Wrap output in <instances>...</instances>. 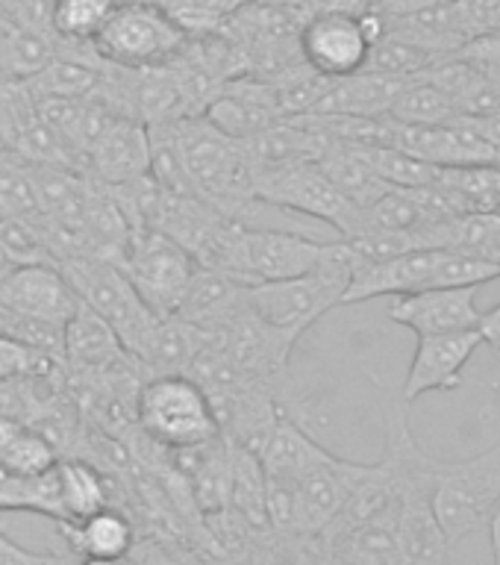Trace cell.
<instances>
[{"instance_id": "6da1fadb", "label": "cell", "mask_w": 500, "mask_h": 565, "mask_svg": "<svg viewBox=\"0 0 500 565\" xmlns=\"http://www.w3.org/2000/svg\"><path fill=\"white\" fill-rule=\"evenodd\" d=\"M171 130H174L177 148H180L194 194L230 218L251 227L247 210L259 198H256L254 171H251L245 141L221 132L206 115L177 118L171 121Z\"/></svg>"}, {"instance_id": "7a4b0ae2", "label": "cell", "mask_w": 500, "mask_h": 565, "mask_svg": "<svg viewBox=\"0 0 500 565\" xmlns=\"http://www.w3.org/2000/svg\"><path fill=\"white\" fill-rule=\"evenodd\" d=\"M353 250L344 238H333L327 256L309 274L289 280H268L247 286V303L256 316L298 342L318 318L344 303L353 280Z\"/></svg>"}, {"instance_id": "3957f363", "label": "cell", "mask_w": 500, "mask_h": 565, "mask_svg": "<svg viewBox=\"0 0 500 565\" xmlns=\"http://www.w3.org/2000/svg\"><path fill=\"white\" fill-rule=\"evenodd\" d=\"M136 427L162 450H189L221 439L210 395L189 374H157L139 388Z\"/></svg>"}, {"instance_id": "277c9868", "label": "cell", "mask_w": 500, "mask_h": 565, "mask_svg": "<svg viewBox=\"0 0 500 565\" xmlns=\"http://www.w3.org/2000/svg\"><path fill=\"white\" fill-rule=\"evenodd\" d=\"M500 510V441L483 454L433 466V512L450 551L489 530Z\"/></svg>"}, {"instance_id": "5b68a950", "label": "cell", "mask_w": 500, "mask_h": 565, "mask_svg": "<svg viewBox=\"0 0 500 565\" xmlns=\"http://www.w3.org/2000/svg\"><path fill=\"white\" fill-rule=\"evenodd\" d=\"M92 47L115 68H157L189 47V30L159 0H118Z\"/></svg>"}, {"instance_id": "8992f818", "label": "cell", "mask_w": 500, "mask_h": 565, "mask_svg": "<svg viewBox=\"0 0 500 565\" xmlns=\"http://www.w3.org/2000/svg\"><path fill=\"white\" fill-rule=\"evenodd\" d=\"M60 268L71 280V286L77 289L79 300L113 324L115 333L121 335L124 348L130 353L139 351L141 342L148 339V333L162 316H157L141 300L121 265L109 256L77 254L65 256Z\"/></svg>"}, {"instance_id": "52a82bcc", "label": "cell", "mask_w": 500, "mask_h": 565, "mask_svg": "<svg viewBox=\"0 0 500 565\" xmlns=\"http://www.w3.org/2000/svg\"><path fill=\"white\" fill-rule=\"evenodd\" d=\"M118 265L157 316H177L198 274V259L157 227L132 230Z\"/></svg>"}, {"instance_id": "ba28073f", "label": "cell", "mask_w": 500, "mask_h": 565, "mask_svg": "<svg viewBox=\"0 0 500 565\" xmlns=\"http://www.w3.org/2000/svg\"><path fill=\"white\" fill-rule=\"evenodd\" d=\"M256 198L268 206H277L291 215H309L325 221L339 233V238H353L362 233V210L348 201L339 189L325 177V171L309 162L283 174L265 177L256 183Z\"/></svg>"}, {"instance_id": "9c48e42d", "label": "cell", "mask_w": 500, "mask_h": 565, "mask_svg": "<svg viewBox=\"0 0 500 565\" xmlns=\"http://www.w3.org/2000/svg\"><path fill=\"white\" fill-rule=\"evenodd\" d=\"M374 44L377 39L371 33L365 15H353L344 9L318 12L298 33L300 60L318 74L333 79L353 77L369 68Z\"/></svg>"}, {"instance_id": "30bf717a", "label": "cell", "mask_w": 500, "mask_h": 565, "mask_svg": "<svg viewBox=\"0 0 500 565\" xmlns=\"http://www.w3.org/2000/svg\"><path fill=\"white\" fill-rule=\"evenodd\" d=\"M212 335H215L221 351L227 353V360L247 380H254L256 386L268 388V392L277 395V388L286 377V369H289L291 348L298 342H291L289 335L280 333L268 321H263L251 309V303H245L242 312L221 333Z\"/></svg>"}, {"instance_id": "8fae6325", "label": "cell", "mask_w": 500, "mask_h": 565, "mask_svg": "<svg viewBox=\"0 0 500 565\" xmlns=\"http://www.w3.org/2000/svg\"><path fill=\"white\" fill-rule=\"evenodd\" d=\"M333 238H309L295 230L245 227L242 238V280L247 286L289 280L309 274L327 256Z\"/></svg>"}, {"instance_id": "7c38bea8", "label": "cell", "mask_w": 500, "mask_h": 565, "mask_svg": "<svg viewBox=\"0 0 500 565\" xmlns=\"http://www.w3.org/2000/svg\"><path fill=\"white\" fill-rule=\"evenodd\" d=\"M0 300L18 309L21 316L35 318L56 330H65L71 318L77 316V309L83 307L77 289L71 286L60 265L51 263L18 265L15 271L0 282Z\"/></svg>"}, {"instance_id": "4fadbf2b", "label": "cell", "mask_w": 500, "mask_h": 565, "mask_svg": "<svg viewBox=\"0 0 500 565\" xmlns=\"http://www.w3.org/2000/svg\"><path fill=\"white\" fill-rule=\"evenodd\" d=\"M483 344L480 330H459V333L418 335L413 365L406 371L401 397L413 404L430 392H454L462 386V371L475 360L477 348Z\"/></svg>"}, {"instance_id": "5bb4252c", "label": "cell", "mask_w": 500, "mask_h": 565, "mask_svg": "<svg viewBox=\"0 0 500 565\" xmlns=\"http://www.w3.org/2000/svg\"><path fill=\"white\" fill-rule=\"evenodd\" d=\"M480 289L483 286H459V289H424L401 295L392 300L389 318L413 330L415 335L480 330V318H483V309L477 303Z\"/></svg>"}, {"instance_id": "9a60e30c", "label": "cell", "mask_w": 500, "mask_h": 565, "mask_svg": "<svg viewBox=\"0 0 500 565\" xmlns=\"http://www.w3.org/2000/svg\"><path fill=\"white\" fill-rule=\"evenodd\" d=\"M86 174L100 185H127L150 177V127L115 115L86 157Z\"/></svg>"}, {"instance_id": "2e32d148", "label": "cell", "mask_w": 500, "mask_h": 565, "mask_svg": "<svg viewBox=\"0 0 500 565\" xmlns=\"http://www.w3.org/2000/svg\"><path fill=\"white\" fill-rule=\"evenodd\" d=\"M221 132H227L233 139L247 141L259 136L274 124L286 121L280 109V97L272 79H230L221 83L210 106L203 109Z\"/></svg>"}, {"instance_id": "e0dca14e", "label": "cell", "mask_w": 500, "mask_h": 565, "mask_svg": "<svg viewBox=\"0 0 500 565\" xmlns=\"http://www.w3.org/2000/svg\"><path fill=\"white\" fill-rule=\"evenodd\" d=\"M442 250L445 247H418V250L389 256L380 263L357 265L344 303H362V300L383 298V295L401 298V295H413V291L436 289Z\"/></svg>"}, {"instance_id": "ac0fdd59", "label": "cell", "mask_w": 500, "mask_h": 565, "mask_svg": "<svg viewBox=\"0 0 500 565\" xmlns=\"http://www.w3.org/2000/svg\"><path fill=\"white\" fill-rule=\"evenodd\" d=\"M130 356L132 353L124 348L121 335L115 333L113 324L97 316L95 309H88L86 303L65 327V369L71 374L104 377Z\"/></svg>"}, {"instance_id": "d6986e66", "label": "cell", "mask_w": 500, "mask_h": 565, "mask_svg": "<svg viewBox=\"0 0 500 565\" xmlns=\"http://www.w3.org/2000/svg\"><path fill=\"white\" fill-rule=\"evenodd\" d=\"M56 533L71 551H77L83 559H115L130 556L139 545L136 524L118 507H104L95 515L83 521H56Z\"/></svg>"}, {"instance_id": "ffe728a7", "label": "cell", "mask_w": 500, "mask_h": 565, "mask_svg": "<svg viewBox=\"0 0 500 565\" xmlns=\"http://www.w3.org/2000/svg\"><path fill=\"white\" fill-rule=\"evenodd\" d=\"M247 303V286L215 268H198L177 316L206 333H221Z\"/></svg>"}, {"instance_id": "44dd1931", "label": "cell", "mask_w": 500, "mask_h": 565, "mask_svg": "<svg viewBox=\"0 0 500 565\" xmlns=\"http://www.w3.org/2000/svg\"><path fill=\"white\" fill-rule=\"evenodd\" d=\"M333 457L330 450L321 448L312 436H309L298 422H291L289 415L280 413L268 445L259 454V462L265 468V480L268 483L291 486L298 483L300 477H307L312 468Z\"/></svg>"}, {"instance_id": "7402d4cb", "label": "cell", "mask_w": 500, "mask_h": 565, "mask_svg": "<svg viewBox=\"0 0 500 565\" xmlns=\"http://www.w3.org/2000/svg\"><path fill=\"white\" fill-rule=\"evenodd\" d=\"M56 477H60L62 521H83L104 507H113L109 471L95 462L83 457H62L56 466Z\"/></svg>"}, {"instance_id": "603a6c76", "label": "cell", "mask_w": 500, "mask_h": 565, "mask_svg": "<svg viewBox=\"0 0 500 565\" xmlns=\"http://www.w3.org/2000/svg\"><path fill=\"white\" fill-rule=\"evenodd\" d=\"M60 459V448L33 424L0 415V466L12 468L15 475L39 477L51 471Z\"/></svg>"}, {"instance_id": "cb8c5ba5", "label": "cell", "mask_w": 500, "mask_h": 565, "mask_svg": "<svg viewBox=\"0 0 500 565\" xmlns=\"http://www.w3.org/2000/svg\"><path fill=\"white\" fill-rule=\"evenodd\" d=\"M106 62L79 60V56H53L39 74L26 79L33 97H95L106 79Z\"/></svg>"}, {"instance_id": "d4e9b609", "label": "cell", "mask_w": 500, "mask_h": 565, "mask_svg": "<svg viewBox=\"0 0 500 565\" xmlns=\"http://www.w3.org/2000/svg\"><path fill=\"white\" fill-rule=\"evenodd\" d=\"M433 185L448 192L462 215L500 210V162L439 168V177Z\"/></svg>"}, {"instance_id": "484cf974", "label": "cell", "mask_w": 500, "mask_h": 565, "mask_svg": "<svg viewBox=\"0 0 500 565\" xmlns=\"http://www.w3.org/2000/svg\"><path fill=\"white\" fill-rule=\"evenodd\" d=\"M457 100L430 77H415L404 86L389 109V118L409 127H430V124H448L459 118Z\"/></svg>"}, {"instance_id": "4316f807", "label": "cell", "mask_w": 500, "mask_h": 565, "mask_svg": "<svg viewBox=\"0 0 500 565\" xmlns=\"http://www.w3.org/2000/svg\"><path fill=\"white\" fill-rule=\"evenodd\" d=\"M115 7H118V0H53V33L60 35L62 42L92 44L115 12Z\"/></svg>"}, {"instance_id": "83f0119b", "label": "cell", "mask_w": 500, "mask_h": 565, "mask_svg": "<svg viewBox=\"0 0 500 565\" xmlns=\"http://www.w3.org/2000/svg\"><path fill=\"white\" fill-rule=\"evenodd\" d=\"M448 247L500 265V210L471 212L450 224Z\"/></svg>"}, {"instance_id": "f1b7e54d", "label": "cell", "mask_w": 500, "mask_h": 565, "mask_svg": "<svg viewBox=\"0 0 500 565\" xmlns=\"http://www.w3.org/2000/svg\"><path fill=\"white\" fill-rule=\"evenodd\" d=\"M374 171H377L389 185L397 189H424V185L436 183L439 166H430L424 159L413 157L401 148H365Z\"/></svg>"}, {"instance_id": "f546056e", "label": "cell", "mask_w": 500, "mask_h": 565, "mask_svg": "<svg viewBox=\"0 0 500 565\" xmlns=\"http://www.w3.org/2000/svg\"><path fill=\"white\" fill-rule=\"evenodd\" d=\"M159 3L192 33V26H215L221 18L238 12L247 0H159Z\"/></svg>"}, {"instance_id": "4dcf8cb0", "label": "cell", "mask_w": 500, "mask_h": 565, "mask_svg": "<svg viewBox=\"0 0 500 565\" xmlns=\"http://www.w3.org/2000/svg\"><path fill=\"white\" fill-rule=\"evenodd\" d=\"M0 565H44V554H35L30 547L18 545L0 530Z\"/></svg>"}, {"instance_id": "1f68e13d", "label": "cell", "mask_w": 500, "mask_h": 565, "mask_svg": "<svg viewBox=\"0 0 500 565\" xmlns=\"http://www.w3.org/2000/svg\"><path fill=\"white\" fill-rule=\"evenodd\" d=\"M480 335H483V344H489L492 351H500V303L483 312V318H480Z\"/></svg>"}, {"instance_id": "d6a6232c", "label": "cell", "mask_w": 500, "mask_h": 565, "mask_svg": "<svg viewBox=\"0 0 500 565\" xmlns=\"http://www.w3.org/2000/svg\"><path fill=\"white\" fill-rule=\"evenodd\" d=\"M86 559L77 554V551H71L65 542H62V547H56V551H47L44 554V565H83Z\"/></svg>"}, {"instance_id": "836d02e7", "label": "cell", "mask_w": 500, "mask_h": 565, "mask_svg": "<svg viewBox=\"0 0 500 565\" xmlns=\"http://www.w3.org/2000/svg\"><path fill=\"white\" fill-rule=\"evenodd\" d=\"M489 545H492V556H494V565H500V510L494 512V519L489 521Z\"/></svg>"}, {"instance_id": "e575fe53", "label": "cell", "mask_w": 500, "mask_h": 565, "mask_svg": "<svg viewBox=\"0 0 500 565\" xmlns=\"http://www.w3.org/2000/svg\"><path fill=\"white\" fill-rule=\"evenodd\" d=\"M83 565H145L136 554L130 556H115V559H86Z\"/></svg>"}]
</instances>
